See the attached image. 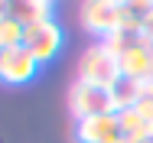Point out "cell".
Returning <instances> with one entry per match:
<instances>
[{"label": "cell", "mask_w": 153, "mask_h": 143, "mask_svg": "<svg viewBox=\"0 0 153 143\" xmlns=\"http://www.w3.org/2000/svg\"><path fill=\"white\" fill-rule=\"evenodd\" d=\"M114 143H127V140H114Z\"/></svg>", "instance_id": "9a60e30c"}, {"label": "cell", "mask_w": 153, "mask_h": 143, "mask_svg": "<svg viewBox=\"0 0 153 143\" xmlns=\"http://www.w3.org/2000/svg\"><path fill=\"white\" fill-rule=\"evenodd\" d=\"M62 42H65V33H62V26L56 20L26 26V33H23V46L33 52V59H36L39 65H46V62H52V59L59 56Z\"/></svg>", "instance_id": "277c9868"}, {"label": "cell", "mask_w": 153, "mask_h": 143, "mask_svg": "<svg viewBox=\"0 0 153 143\" xmlns=\"http://www.w3.org/2000/svg\"><path fill=\"white\" fill-rule=\"evenodd\" d=\"M10 16L26 29V26L52 20V3L49 0H16V3H10Z\"/></svg>", "instance_id": "ba28073f"}, {"label": "cell", "mask_w": 153, "mask_h": 143, "mask_svg": "<svg viewBox=\"0 0 153 143\" xmlns=\"http://www.w3.org/2000/svg\"><path fill=\"white\" fill-rule=\"evenodd\" d=\"M117 120H121V140L127 143H143L147 137H150V124L140 117V111L137 107H127V111H117Z\"/></svg>", "instance_id": "9c48e42d"}, {"label": "cell", "mask_w": 153, "mask_h": 143, "mask_svg": "<svg viewBox=\"0 0 153 143\" xmlns=\"http://www.w3.org/2000/svg\"><path fill=\"white\" fill-rule=\"evenodd\" d=\"M140 82H130V78H121L114 85V107L117 111H127V107H137V98H140Z\"/></svg>", "instance_id": "30bf717a"}, {"label": "cell", "mask_w": 153, "mask_h": 143, "mask_svg": "<svg viewBox=\"0 0 153 143\" xmlns=\"http://www.w3.org/2000/svg\"><path fill=\"white\" fill-rule=\"evenodd\" d=\"M78 82H88L98 88H114L121 82V62L114 52H108L101 42H91L78 59Z\"/></svg>", "instance_id": "7a4b0ae2"}, {"label": "cell", "mask_w": 153, "mask_h": 143, "mask_svg": "<svg viewBox=\"0 0 153 143\" xmlns=\"http://www.w3.org/2000/svg\"><path fill=\"white\" fill-rule=\"evenodd\" d=\"M68 111L78 120H88V117H101V114H117L114 107V88H98L88 82H78L68 88Z\"/></svg>", "instance_id": "6da1fadb"}, {"label": "cell", "mask_w": 153, "mask_h": 143, "mask_svg": "<svg viewBox=\"0 0 153 143\" xmlns=\"http://www.w3.org/2000/svg\"><path fill=\"white\" fill-rule=\"evenodd\" d=\"M23 33L26 29L20 26L10 13L7 16H0V49L7 52V49H16V46H23Z\"/></svg>", "instance_id": "8fae6325"}, {"label": "cell", "mask_w": 153, "mask_h": 143, "mask_svg": "<svg viewBox=\"0 0 153 143\" xmlns=\"http://www.w3.org/2000/svg\"><path fill=\"white\" fill-rule=\"evenodd\" d=\"M124 23V3H114V0H91V3H82V26L108 39L114 33H121Z\"/></svg>", "instance_id": "3957f363"}, {"label": "cell", "mask_w": 153, "mask_h": 143, "mask_svg": "<svg viewBox=\"0 0 153 143\" xmlns=\"http://www.w3.org/2000/svg\"><path fill=\"white\" fill-rule=\"evenodd\" d=\"M39 72V62L33 59V52L26 46H16V49H7L3 62H0V82L7 85H26L36 78Z\"/></svg>", "instance_id": "8992f818"}, {"label": "cell", "mask_w": 153, "mask_h": 143, "mask_svg": "<svg viewBox=\"0 0 153 143\" xmlns=\"http://www.w3.org/2000/svg\"><path fill=\"white\" fill-rule=\"evenodd\" d=\"M114 140H121L117 114H101L75 124V143H114Z\"/></svg>", "instance_id": "52a82bcc"}, {"label": "cell", "mask_w": 153, "mask_h": 143, "mask_svg": "<svg viewBox=\"0 0 153 143\" xmlns=\"http://www.w3.org/2000/svg\"><path fill=\"white\" fill-rule=\"evenodd\" d=\"M137 111H140V117L147 120L153 127V82H147V85L140 88V98H137Z\"/></svg>", "instance_id": "7c38bea8"}, {"label": "cell", "mask_w": 153, "mask_h": 143, "mask_svg": "<svg viewBox=\"0 0 153 143\" xmlns=\"http://www.w3.org/2000/svg\"><path fill=\"white\" fill-rule=\"evenodd\" d=\"M143 143H153V130H150V137H147V140H143Z\"/></svg>", "instance_id": "4fadbf2b"}, {"label": "cell", "mask_w": 153, "mask_h": 143, "mask_svg": "<svg viewBox=\"0 0 153 143\" xmlns=\"http://www.w3.org/2000/svg\"><path fill=\"white\" fill-rule=\"evenodd\" d=\"M0 62H3V49H0Z\"/></svg>", "instance_id": "5bb4252c"}, {"label": "cell", "mask_w": 153, "mask_h": 143, "mask_svg": "<svg viewBox=\"0 0 153 143\" xmlns=\"http://www.w3.org/2000/svg\"><path fill=\"white\" fill-rule=\"evenodd\" d=\"M117 62H121V78L140 82V85L153 82V42L147 36H137L117 56Z\"/></svg>", "instance_id": "5b68a950"}]
</instances>
